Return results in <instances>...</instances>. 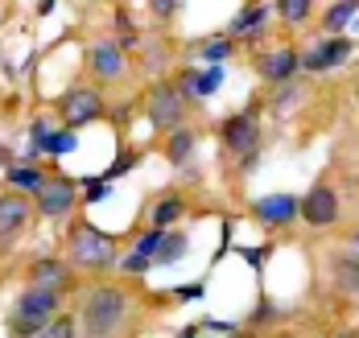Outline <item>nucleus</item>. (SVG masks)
<instances>
[{
  "label": "nucleus",
  "instance_id": "obj_1",
  "mask_svg": "<svg viewBox=\"0 0 359 338\" xmlns=\"http://www.w3.org/2000/svg\"><path fill=\"white\" fill-rule=\"evenodd\" d=\"M120 322H124V293L120 289H91L83 301V330L104 338L116 335Z\"/></svg>",
  "mask_w": 359,
  "mask_h": 338
},
{
  "label": "nucleus",
  "instance_id": "obj_2",
  "mask_svg": "<svg viewBox=\"0 0 359 338\" xmlns=\"http://www.w3.org/2000/svg\"><path fill=\"white\" fill-rule=\"evenodd\" d=\"M71 264L74 268H91V272L111 268L116 264V248H111V239L104 231H95L91 223H79L71 239Z\"/></svg>",
  "mask_w": 359,
  "mask_h": 338
},
{
  "label": "nucleus",
  "instance_id": "obj_3",
  "mask_svg": "<svg viewBox=\"0 0 359 338\" xmlns=\"http://www.w3.org/2000/svg\"><path fill=\"white\" fill-rule=\"evenodd\" d=\"M58 112L67 120V128H83V124H91L95 115L104 112V99H100V91H91V87H74V91L62 95Z\"/></svg>",
  "mask_w": 359,
  "mask_h": 338
},
{
  "label": "nucleus",
  "instance_id": "obj_4",
  "mask_svg": "<svg viewBox=\"0 0 359 338\" xmlns=\"http://www.w3.org/2000/svg\"><path fill=\"white\" fill-rule=\"evenodd\" d=\"M182 115H186V99L178 95V87H157L149 95V124L153 128H161V132L170 128L174 132L182 124Z\"/></svg>",
  "mask_w": 359,
  "mask_h": 338
},
{
  "label": "nucleus",
  "instance_id": "obj_5",
  "mask_svg": "<svg viewBox=\"0 0 359 338\" xmlns=\"http://www.w3.org/2000/svg\"><path fill=\"white\" fill-rule=\"evenodd\" d=\"M297 211H302V219H306L310 227H330L334 219H339V194H334L330 186H314L306 198H302Z\"/></svg>",
  "mask_w": 359,
  "mask_h": 338
},
{
  "label": "nucleus",
  "instance_id": "obj_6",
  "mask_svg": "<svg viewBox=\"0 0 359 338\" xmlns=\"http://www.w3.org/2000/svg\"><path fill=\"white\" fill-rule=\"evenodd\" d=\"M74 206V182L71 178H46L37 190V211L50 215V219H62Z\"/></svg>",
  "mask_w": 359,
  "mask_h": 338
},
{
  "label": "nucleus",
  "instance_id": "obj_7",
  "mask_svg": "<svg viewBox=\"0 0 359 338\" xmlns=\"http://www.w3.org/2000/svg\"><path fill=\"white\" fill-rule=\"evenodd\" d=\"M351 58V41L343 38V34H330L326 41H318L306 58H302V66L306 71H330V66H343Z\"/></svg>",
  "mask_w": 359,
  "mask_h": 338
},
{
  "label": "nucleus",
  "instance_id": "obj_8",
  "mask_svg": "<svg viewBox=\"0 0 359 338\" xmlns=\"http://www.w3.org/2000/svg\"><path fill=\"white\" fill-rule=\"evenodd\" d=\"M252 211H256V219H264V227H289L297 219V198L293 194H264Z\"/></svg>",
  "mask_w": 359,
  "mask_h": 338
},
{
  "label": "nucleus",
  "instance_id": "obj_9",
  "mask_svg": "<svg viewBox=\"0 0 359 338\" xmlns=\"http://www.w3.org/2000/svg\"><path fill=\"white\" fill-rule=\"evenodd\" d=\"M54 309H58V289H46V285H29V293H21V301H17V314L29 322L54 318Z\"/></svg>",
  "mask_w": 359,
  "mask_h": 338
},
{
  "label": "nucleus",
  "instance_id": "obj_10",
  "mask_svg": "<svg viewBox=\"0 0 359 338\" xmlns=\"http://www.w3.org/2000/svg\"><path fill=\"white\" fill-rule=\"evenodd\" d=\"M223 141H227L231 153H252L260 145V124H256V115H231V120L223 124Z\"/></svg>",
  "mask_w": 359,
  "mask_h": 338
},
{
  "label": "nucleus",
  "instance_id": "obj_11",
  "mask_svg": "<svg viewBox=\"0 0 359 338\" xmlns=\"http://www.w3.org/2000/svg\"><path fill=\"white\" fill-rule=\"evenodd\" d=\"M25 223H29V202L21 194H4L0 198V239H13Z\"/></svg>",
  "mask_w": 359,
  "mask_h": 338
},
{
  "label": "nucleus",
  "instance_id": "obj_12",
  "mask_svg": "<svg viewBox=\"0 0 359 338\" xmlns=\"http://www.w3.org/2000/svg\"><path fill=\"white\" fill-rule=\"evenodd\" d=\"M297 66H302V58H297L293 50H277V54H264V58L256 62L260 78H269V83H285V78H293V75H297Z\"/></svg>",
  "mask_w": 359,
  "mask_h": 338
},
{
  "label": "nucleus",
  "instance_id": "obj_13",
  "mask_svg": "<svg viewBox=\"0 0 359 338\" xmlns=\"http://www.w3.org/2000/svg\"><path fill=\"white\" fill-rule=\"evenodd\" d=\"M91 71L104 78V83L120 78V75H124V50H120V45H111V41H100V45L91 50Z\"/></svg>",
  "mask_w": 359,
  "mask_h": 338
},
{
  "label": "nucleus",
  "instance_id": "obj_14",
  "mask_svg": "<svg viewBox=\"0 0 359 338\" xmlns=\"http://www.w3.org/2000/svg\"><path fill=\"white\" fill-rule=\"evenodd\" d=\"M34 285H46V289H67L71 285V272H67V264H58V260H41L34 264Z\"/></svg>",
  "mask_w": 359,
  "mask_h": 338
},
{
  "label": "nucleus",
  "instance_id": "obj_15",
  "mask_svg": "<svg viewBox=\"0 0 359 338\" xmlns=\"http://www.w3.org/2000/svg\"><path fill=\"white\" fill-rule=\"evenodd\" d=\"M260 29H269V8H264V4H252V8H244V13L231 21V34H240V38L260 34Z\"/></svg>",
  "mask_w": 359,
  "mask_h": 338
},
{
  "label": "nucleus",
  "instance_id": "obj_16",
  "mask_svg": "<svg viewBox=\"0 0 359 338\" xmlns=\"http://www.w3.org/2000/svg\"><path fill=\"white\" fill-rule=\"evenodd\" d=\"M330 272H334L343 293H359V256H334Z\"/></svg>",
  "mask_w": 359,
  "mask_h": 338
},
{
  "label": "nucleus",
  "instance_id": "obj_17",
  "mask_svg": "<svg viewBox=\"0 0 359 338\" xmlns=\"http://www.w3.org/2000/svg\"><path fill=\"white\" fill-rule=\"evenodd\" d=\"M170 161H174V165H186V161H190V153H194V132H190V128H174V136H170Z\"/></svg>",
  "mask_w": 359,
  "mask_h": 338
},
{
  "label": "nucleus",
  "instance_id": "obj_18",
  "mask_svg": "<svg viewBox=\"0 0 359 338\" xmlns=\"http://www.w3.org/2000/svg\"><path fill=\"white\" fill-rule=\"evenodd\" d=\"M359 13V0H339L334 8H326V29L330 34H339V29H347V21Z\"/></svg>",
  "mask_w": 359,
  "mask_h": 338
},
{
  "label": "nucleus",
  "instance_id": "obj_19",
  "mask_svg": "<svg viewBox=\"0 0 359 338\" xmlns=\"http://www.w3.org/2000/svg\"><path fill=\"white\" fill-rule=\"evenodd\" d=\"M310 4H314V0H277V13H281L285 25H302V21L310 17Z\"/></svg>",
  "mask_w": 359,
  "mask_h": 338
},
{
  "label": "nucleus",
  "instance_id": "obj_20",
  "mask_svg": "<svg viewBox=\"0 0 359 338\" xmlns=\"http://www.w3.org/2000/svg\"><path fill=\"white\" fill-rule=\"evenodd\" d=\"M178 215H182V202H178V198H161V202L153 206V227H161V231H165V227L178 223Z\"/></svg>",
  "mask_w": 359,
  "mask_h": 338
},
{
  "label": "nucleus",
  "instance_id": "obj_21",
  "mask_svg": "<svg viewBox=\"0 0 359 338\" xmlns=\"http://www.w3.org/2000/svg\"><path fill=\"white\" fill-rule=\"evenodd\" d=\"M182 252H186V235H161V244H157L153 260H157V264H170V260H178Z\"/></svg>",
  "mask_w": 359,
  "mask_h": 338
},
{
  "label": "nucleus",
  "instance_id": "obj_22",
  "mask_svg": "<svg viewBox=\"0 0 359 338\" xmlns=\"http://www.w3.org/2000/svg\"><path fill=\"white\" fill-rule=\"evenodd\" d=\"M8 182H13V186L17 190H41V182H46V174H41V169H34V165H25V169H8Z\"/></svg>",
  "mask_w": 359,
  "mask_h": 338
},
{
  "label": "nucleus",
  "instance_id": "obj_23",
  "mask_svg": "<svg viewBox=\"0 0 359 338\" xmlns=\"http://www.w3.org/2000/svg\"><path fill=\"white\" fill-rule=\"evenodd\" d=\"M178 95L182 99H203V95H207V78L198 75V71H186V75L178 78Z\"/></svg>",
  "mask_w": 359,
  "mask_h": 338
},
{
  "label": "nucleus",
  "instance_id": "obj_24",
  "mask_svg": "<svg viewBox=\"0 0 359 338\" xmlns=\"http://www.w3.org/2000/svg\"><path fill=\"white\" fill-rule=\"evenodd\" d=\"M74 335V318H46L41 338H71Z\"/></svg>",
  "mask_w": 359,
  "mask_h": 338
},
{
  "label": "nucleus",
  "instance_id": "obj_25",
  "mask_svg": "<svg viewBox=\"0 0 359 338\" xmlns=\"http://www.w3.org/2000/svg\"><path fill=\"white\" fill-rule=\"evenodd\" d=\"M231 58V41H207L203 45V62H227Z\"/></svg>",
  "mask_w": 359,
  "mask_h": 338
},
{
  "label": "nucleus",
  "instance_id": "obj_26",
  "mask_svg": "<svg viewBox=\"0 0 359 338\" xmlns=\"http://www.w3.org/2000/svg\"><path fill=\"white\" fill-rule=\"evenodd\" d=\"M120 264H124V272H137V276H141V272H149L153 256H144V252H133L128 260H120Z\"/></svg>",
  "mask_w": 359,
  "mask_h": 338
},
{
  "label": "nucleus",
  "instance_id": "obj_27",
  "mask_svg": "<svg viewBox=\"0 0 359 338\" xmlns=\"http://www.w3.org/2000/svg\"><path fill=\"white\" fill-rule=\"evenodd\" d=\"M161 235H165V231H161V227H153V231H149V235L141 239V248H137V252H144V256H153V252H157V244H161Z\"/></svg>",
  "mask_w": 359,
  "mask_h": 338
},
{
  "label": "nucleus",
  "instance_id": "obj_28",
  "mask_svg": "<svg viewBox=\"0 0 359 338\" xmlns=\"http://www.w3.org/2000/svg\"><path fill=\"white\" fill-rule=\"evenodd\" d=\"M50 153H67V149H74V136L71 132H58V136H50V145H46Z\"/></svg>",
  "mask_w": 359,
  "mask_h": 338
},
{
  "label": "nucleus",
  "instance_id": "obj_29",
  "mask_svg": "<svg viewBox=\"0 0 359 338\" xmlns=\"http://www.w3.org/2000/svg\"><path fill=\"white\" fill-rule=\"evenodd\" d=\"M133 165H137V153H120V161H116V165L108 169V178H116V174H124V169H133Z\"/></svg>",
  "mask_w": 359,
  "mask_h": 338
},
{
  "label": "nucleus",
  "instance_id": "obj_30",
  "mask_svg": "<svg viewBox=\"0 0 359 338\" xmlns=\"http://www.w3.org/2000/svg\"><path fill=\"white\" fill-rule=\"evenodd\" d=\"M108 198V182H87V202H104Z\"/></svg>",
  "mask_w": 359,
  "mask_h": 338
},
{
  "label": "nucleus",
  "instance_id": "obj_31",
  "mask_svg": "<svg viewBox=\"0 0 359 338\" xmlns=\"http://www.w3.org/2000/svg\"><path fill=\"white\" fill-rule=\"evenodd\" d=\"M149 8H153L157 17H170V13L178 8V0H149Z\"/></svg>",
  "mask_w": 359,
  "mask_h": 338
},
{
  "label": "nucleus",
  "instance_id": "obj_32",
  "mask_svg": "<svg viewBox=\"0 0 359 338\" xmlns=\"http://www.w3.org/2000/svg\"><path fill=\"white\" fill-rule=\"evenodd\" d=\"M50 145V128L46 124H34V149H46Z\"/></svg>",
  "mask_w": 359,
  "mask_h": 338
},
{
  "label": "nucleus",
  "instance_id": "obj_33",
  "mask_svg": "<svg viewBox=\"0 0 359 338\" xmlns=\"http://www.w3.org/2000/svg\"><path fill=\"white\" fill-rule=\"evenodd\" d=\"M351 252H359V235H351Z\"/></svg>",
  "mask_w": 359,
  "mask_h": 338
},
{
  "label": "nucleus",
  "instance_id": "obj_34",
  "mask_svg": "<svg viewBox=\"0 0 359 338\" xmlns=\"http://www.w3.org/2000/svg\"><path fill=\"white\" fill-rule=\"evenodd\" d=\"M355 99H359V95H355Z\"/></svg>",
  "mask_w": 359,
  "mask_h": 338
}]
</instances>
